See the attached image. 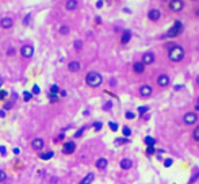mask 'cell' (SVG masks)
I'll use <instances>...</instances> for the list:
<instances>
[{
  "instance_id": "1",
  "label": "cell",
  "mask_w": 199,
  "mask_h": 184,
  "mask_svg": "<svg viewBox=\"0 0 199 184\" xmlns=\"http://www.w3.org/2000/svg\"><path fill=\"white\" fill-rule=\"evenodd\" d=\"M184 56H186V51H184L183 46H180V45H172L168 49V58L172 62H180V61H183Z\"/></svg>"
},
{
  "instance_id": "2",
  "label": "cell",
  "mask_w": 199,
  "mask_h": 184,
  "mask_svg": "<svg viewBox=\"0 0 199 184\" xmlns=\"http://www.w3.org/2000/svg\"><path fill=\"white\" fill-rule=\"evenodd\" d=\"M85 83H87L90 87H92V88H96V87H99L103 83V77H102L100 73L92 70V72L87 73V76H85Z\"/></svg>"
},
{
  "instance_id": "3",
  "label": "cell",
  "mask_w": 199,
  "mask_h": 184,
  "mask_svg": "<svg viewBox=\"0 0 199 184\" xmlns=\"http://www.w3.org/2000/svg\"><path fill=\"white\" fill-rule=\"evenodd\" d=\"M182 31H183V23L179 22V20H176V22L174 23V26L168 30L167 37H169V38H175V37L180 35V33H182Z\"/></svg>"
},
{
  "instance_id": "4",
  "label": "cell",
  "mask_w": 199,
  "mask_h": 184,
  "mask_svg": "<svg viewBox=\"0 0 199 184\" xmlns=\"http://www.w3.org/2000/svg\"><path fill=\"white\" fill-rule=\"evenodd\" d=\"M168 7L172 12H180L184 8V1L183 0H171L168 3Z\"/></svg>"
},
{
  "instance_id": "5",
  "label": "cell",
  "mask_w": 199,
  "mask_h": 184,
  "mask_svg": "<svg viewBox=\"0 0 199 184\" xmlns=\"http://www.w3.org/2000/svg\"><path fill=\"white\" fill-rule=\"evenodd\" d=\"M183 122L186 125H188V126H191V125H195L196 122H198V114L196 112H192V111H190V112H186L183 117Z\"/></svg>"
},
{
  "instance_id": "6",
  "label": "cell",
  "mask_w": 199,
  "mask_h": 184,
  "mask_svg": "<svg viewBox=\"0 0 199 184\" xmlns=\"http://www.w3.org/2000/svg\"><path fill=\"white\" fill-rule=\"evenodd\" d=\"M20 54H22V57H25V58L33 57L34 48H33L31 45H25V46H22V49H20Z\"/></svg>"
},
{
  "instance_id": "7",
  "label": "cell",
  "mask_w": 199,
  "mask_h": 184,
  "mask_svg": "<svg viewBox=\"0 0 199 184\" xmlns=\"http://www.w3.org/2000/svg\"><path fill=\"white\" fill-rule=\"evenodd\" d=\"M169 83H171V79H169V76L168 75H158V77H157V84L160 87H163V88H165V87H168L169 85Z\"/></svg>"
},
{
  "instance_id": "8",
  "label": "cell",
  "mask_w": 199,
  "mask_h": 184,
  "mask_svg": "<svg viewBox=\"0 0 199 184\" xmlns=\"http://www.w3.org/2000/svg\"><path fill=\"white\" fill-rule=\"evenodd\" d=\"M148 18H149V20H152V22H157V20L161 18L160 10H157V8H152V10H149Z\"/></svg>"
},
{
  "instance_id": "9",
  "label": "cell",
  "mask_w": 199,
  "mask_h": 184,
  "mask_svg": "<svg viewBox=\"0 0 199 184\" xmlns=\"http://www.w3.org/2000/svg\"><path fill=\"white\" fill-rule=\"evenodd\" d=\"M154 60H156L154 54L152 53V51H148V53H144L141 62L144 64V65H151V64H153V62H154Z\"/></svg>"
},
{
  "instance_id": "10",
  "label": "cell",
  "mask_w": 199,
  "mask_h": 184,
  "mask_svg": "<svg viewBox=\"0 0 199 184\" xmlns=\"http://www.w3.org/2000/svg\"><path fill=\"white\" fill-rule=\"evenodd\" d=\"M75 149H76V145H75V142H72V141H68V142L64 143L62 152H64L65 154H72V153L75 152Z\"/></svg>"
},
{
  "instance_id": "11",
  "label": "cell",
  "mask_w": 199,
  "mask_h": 184,
  "mask_svg": "<svg viewBox=\"0 0 199 184\" xmlns=\"http://www.w3.org/2000/svg\"><path fill=\"white\" fill-rule=\"evenodd\" d=\"M152 92H153V88H152L151 85H148V84H145V85H142L141 88H140V95H141L142 98H148V96H151Z\"/></svg>"
},
{
  "instance_id": "12",
  "label": "cell",
  "mask_w": 199,
  "mask_h": 184,
  "mask_svg": "<svg viewBox=\"0 0 199 184\" xmlns=\"http://www.w3.org/2000/svg\"><path fill=\"white\" fill-rule=\"evenodd\" d=\"M43 145H45V142H43L42 138H34L31 142V146L34 150H41L42 148H43Z\"/></svg>"
},
{
  "instance_id": "13",
  "label": "cell",
  "mask_w": 199,
  "mask_h": 184,
  "mask_svg": "<svg viewBox=\"0 0 199 184\" xmlns=\"http://www.w3.org/2000/svg\"><path fill=\"white\" fill-rule=\"evenodd\" d=\"M12 25H14V20L11 19V18H3V19L0 20V26H1L3 29H6V30L11 29Z\"/></svg>"
},
{
  "instance_id": "14",
  "label": "cell",
  "mask_w": 199,
  "mask_h": 184,
  "mask_svg": "<svg viewBox=\"0 0 199 184\" xmlns=\"http://www.w3.org/2000/svg\"><path fill=\"white\" fill-rule=\"evenodd\" d=\"M119 165H121V168H122V169L127 171V169H130L133 167V161L130 159H122V160H121V162H119Z\"/></svg>"
},
{
  "instance_id": "15",
  "label": "cell",
  "mask_w": 199,
  "mask_h": 184,
  "mask_svg": "<svg viewBox=\"0 0 199 184\" xmlns=\"http://www.w3.org/2000/svg\"><path fill=\"white\" fill-rule=\"evenodd\" d=\"M68 69H69V72H79L80 70V62L79 61H71L68 64Z\"/></svg>"
},
{
  "instance_id": "16",
  "label": "cell",
  "mask_w": 199,
  "mask_h": 184,
  "mask_svg": "<svg viewBox=\"0 0 199 184\" xmlns=\"http://www.w3.org/2000/svg\"><path fill=\"white\" fill-rule=\"evenodd\" d=\"M133 70H134L135 73H138V75H141V73L145 72V65L142 62H135L134 65H133Z\"/></svg>"
},
{
  "instance_id": "17",
  "label": "cell",
  "mask_w": 199,
  "mask_h": 184,
  "mask_svg": "<svg viewBox=\"0 0 199 184\" xmlns=\"http://www.w3.org/2000/svg\"><path fill=\"white\" fill-rule=\"evenodd\" d=\"M65 8L68 11H73L77 8V0H68L67 3H65Z\"/></svg>"
},
{
  "instance_id": "18",
  "label": "cell",
  "mask_w": 199,
  "mask_h": 184,
  "mask_svg": "<svg viewBox=\"0 0 199 184\" xmlns=\"http://www.w3.org/2000/svg\"><path fill=\"white\" fill-rule=\"evenodd\" d=\"M107 164H109V161H107L106 159H99V160H96V162H95V165H96V168L98 169H104L107 167Z\"/></svg>"
},
{
  "instance_id": "19",
  "label": "cell",
  "mask_w": 199,
  "mask_h": 184,
  "mask_svg": "<svg viewBox=\"0 0 199 184\" xmlns=\"http://www.w3.org/2000/svg\"><path fill=\"white\" fill-rule=\"evenodd\" d=\"M93 179H95V175H93V173H88L87 176H84L83 180H81L79 184H91L93 181Z\"/></svg>"
},
{
  "instance_id": "20",
  "label": "cell",
  "mask_w": 199,
  "mask_h": 184,
  "mask_svg": "<svg viewBox=\"0 0 199 184\" xmlns=\"http://www.w3.org/2000/svg\"><path fill=\"white\" fill-rule=\"evenodd\" d=\"M130 38H132V33L129 31V30H126V31H123V35H122V39H121V42H122L123 45H126L129 41H130Z\"/></svg>"
},
{
  "instance_id": "21",
  "label": "cell",
  "mask_w": 199,
  "mask_h": 184,
  "mask_svg": "<svg viewBox=\"0 0 199 184\" xmlns=\"http://www.w3.org/2000/svg\"><path fill=\"white\" fill-rule=\"evenodd\" d=\"M54 156V152H48V153H41L39 154V159L41 160H50L51 157Z\"/></svg>"
},
{
  "instance_id": "22",
  "label": "cell",
  "mask_w": 199,
  "mask_h": 184,
  "mask_svg": "<svg viewBox=\"0 0 199 184\" xmlns=\"http://www.w3.org/2000/svg\"><path fill=\"white\" fill-rule=\"evenodd\" d=\"M145 143H146V146H154L156 140L152 138V137H145Z\"/></svg>"
},
{
  "instance_id": "23",
  "label": "cell",
  "mask_w": 199,
  "mask_h": 184,
  "mask_svg": "<svg viewBox=\"0 0 199 184\" xmlns=\"http://www.w3.org/2000/svg\"><path fill=\"white\" fill-rule=\"evenodd\" d=\"M58 92H60V88H58V85L53 84V85L50 87V92H49V93H51V95H57Z\"/></svg>"
},
{
  "instance_id": "24",
  "label": "cell",
  "mask_w": 199,
  "mask_h": 184,
  "mask_svg": "<svg viewBox=\"0 0 199 184\" xmlns=\"http://www.w3.org/2000/svg\"><path fill=\"white\" fill-rule=\"evenodd\" d=\"M130 141L127 140V138H117L115 140V143L117 145H125V143H129Z\"/></svg>"
},
{
  "instance_id": "25",
  "label": "cell",
  "mask_w": 199,
  "mask_h": 184,
  "mask_svg": "<svg viewBox=\"0 0 199 184\" xmlns=\"http://www.w3.org/2000/svg\"><path fill=\"white\" fill-rule=\"evenodd\" d=\"M192 138L199 142V126H196L195 129H194V131H192Z\"/></svg>"
},
{
  "instance_id": "26",
  "label": "cell",
  "mask_w": 199,
  "mask_h": 184,
  "mask_svg": "<svg viewBox=\"0 0 199 184\" xmlns=\"http://www.w3.org/2000/svg\"><path fill=\"white\" fill-rule=\"evenodd\" d=\"M60 34L61 35L69 34V27H68V26H61V27H60Z\"/></svg>"
},
{
  "instance_id": "27",
  "label": "cell",
  "mask_w": 199,
  "mask_h": 184,
  "mask_svg": "<svg viewBox=\"0 0 199 184\" xmlns=\"http://www.w3.org/2000/svg\"><path fill=\"white\" fill-rule=\"evenodd\" d=\"M122 131H123V135H125V137H130V135H132V130H130V127H127V126L123 127Z\"/></svg>"
},
{
  "instance_id": "28",
  "label": "cell",
  "mask_w": 199,
  "mask_h": 184,
  "mask_svg": "<svg viewBox=\"0 0 199 184\" xmlns=\"http://www.w3.org/2000/svg\"><path fill=\"white\" fill-rule=\"evenodd\" d=\"M73 46H75V49H76V50H80V49L83 48V42H81L80 39H77V41H75Z\"/></svg>"
},
{
  "instance_id": "29",
  "label": "cell",
  "mask_w": 199,
  "mask_h": 184,
  "mask_svg": "<svg viewBox=\"0 0 199 184\" xmlns=\"http://www.w3.org/2000/svg\"><path fill=\"white\" fill-rule=\"evenodd\" d=\"M154 146H146V154L148 156H152V154H154Z\"/></svg>"
},
{
  "instance_id": "30",
  "label": "cell",
  "mask_w": 199,
  "mask_h": 184,
  "mask_svg": "<svg viewBox=\"0 0 199 184\" xmlns=\"http://www.w3.org/2000/svg\"><path fill=\"white\" fill-rule=\"evenodd\" d=\"M172 164H174V160H172V159L164 160V167H165V168H169V167H171Z\"/></svg>"
},
{
  "instance_id": "31",
  "label": "cell",
  "mask_w": 199,
  "mask_h": 184,
  "mask_svg": "<svg viewBox=\"0 0 199 184\" xmlns=\"http://www.w3.org/2000/svg\"><path fill=\"white\" fill-rule=\"evenodd\" d=\"M109 127L111 129L112 131H117V130H118V125H117L115 122H109Z\"/></svg>"
},
{
  "instance_id": "32",
  "label": "cell",
  "mask_w": 199,
  "mask_h": 184,
  "mask_svg": "<svg viewBox=\"0 0 199 184\" xmlns=\"http://www.w3.org/2000/svg\"><path fill=\"white\" fill-rule=\"evenodd\" d=\"M31 93H30V92H27V91H25L23 92V98H25V102H29L30 99H31Z\"/></svg>"
},
{
  "instance_id": "33",
  "label": "cell",
  "mask_w": 199,
  "mask_h": 184,
  "mask_svg": "<svg viewBox=\"0 0 199 184\" xmlns=\"http://www.w3.org/2000/svg\"><path fill=\"white\" fill-rule=\"evenodd\" d=\"M102 126H103L102 122H95V123H93V129H95L96 131H99L100 129H102Z\"/></svg>"
},
{
  "instance_id": "34",
  "label": "cell",
  "mask_w": 199,
  "mask_h": 184,
  "mask_svg": "<svg viewBox=\"0 0 199 184\" xmlns=\"http://www.w3.org/2000/svg\"><path fill=\"white\" fill-rule=\"evenodd\" d=\"M7 95H8V92L1 89V91H0V100H4V99L7 98Z\"/></svg>"
},
{
  "instance_id": "35",
  "label": "cell",
  "mask_w": 199,
  "mask_h": 184,
  "mask_svg": "<svg viewBox=\"0 0 199 184\" xmlns=\"http://www.w3.org/2000/svg\"><path fill=\"white\" fill-rule=\"evenodd\" d=\"M7 179V173L4 171H1V169H0V183H1V181H4Z\"/></svg>"
},
{
  "instance_id": "36",
  "label": "cell",
  "mask_w": 199,
  "mask_h": 184,
  "mask_svg": "<svg viewBox=\"0 0 199 184\" xmlns=\"http://www.w3.org/2000/svg\"><path fill=\"white\" fill-rule=\"evenodd\" d=\"M39 92H41V89H39V87L37 85V84H34V85H33V93H34V95H38Z\"/></svg>"
},
{
  "instance_id": "37",
  "label": "cell",
  "mask_w": 199,
  "mask_h": 184,
  "mask_svg": "<svg viewBox=\"0 0 199 184\" xmlns=\"http://www.w3.org/2000/svg\"><path fill=\"white\" fill-rule=\"evenodd\" d=\"M148 110H149V108L146 107V106H144V107H140V108H138V112H140V115H144L145 112L148 111Z\"/></svg>"
},
{
  "instance_id": "38",
  "label": "cell",
  "mask_w": 199,
  "mask_h": 184,
  "mask_svg": "<svg viewBox=\"0 0 199 184\" xmlns=\"http://www.w3.org/2000/svg\"><path fill=\"white\" fill-rule=\"evenodd\" d=\"M125 117L127 118V119H134V112H132V111H126V114H125Z\"/></svg>"
},
{
  "instance_id": "39",
  "label": "cell",
  "mask_w": 199,
  "mask_h": 184,
  "mask_svg": "<svg viewBox=\"0 0 199 184\" xmlns=\"http://www.w3.org/2000/svg\"><path fill=\"white\" fill-rule=\"evenodd\" d=\"M84 130H85V127H81L80 130L77 131V133H76V134H75V138H79V137H81V134H83V133H84Z\"/></svg>"
},
{
  "instance_id": "40",
  "label": "cell",
  "mask_w": 199,
  "mask_h": 184,
  "mask_svg": "<svg viewBox=\"0 0 199 184\" xmlns=\"http://www.w3.org/2000/svg\"><path fill=\"white\" fill-rule=\"evenodd\" d=\"M30 18H31V15H30V14H27V15L25 16V19H23V25H29Z\"/></svg>"
},
{
  "instance_id": "41",
  "label": "cell",
  "mask_w": 199,
  "mask_h": 184,
  "mask_svg": "<svg viewBox=\"0 0 199 184\" xmlns=\"http://www.w3.org/2000/svg\"><path fill=\"white\" fill-rule=\"evenodd\" d=\"M14 103L12 102H7L6 104H4V110H10V108H12Z\"/></svg>"
},
{
  "instance_id": "42",
  "label": "cell",
  "mask_w": 199,
  "mask_h": 184,
  "mask_svg": "<svg viewBox=\"0 0 199 184\" xmlns=\"http://www.w3.org/2000/svg\"><path fill=\"white\" fill-rule=\"evenodd\" d=\"M111 107H112V103H111V102H107L106 104L103 106V110H110Z\"/></svg>"
},
{
  "instance_id": "43",
  "label": "cell",
  "mask_w": 199,
  "mask_h": 184,
  "mask_svg": "<svg viewBox=\"0 0 199 184\" xmlns=\"http://www.w3.org/2000/svg\"><path fill=\"white\" fill-rule=\"evenodd\" d=\"M198 179H199V172H198L196 175H194V177L191 179V180H190V183H195V181L198 180Z\"/></svg>"
},
{
  "instance_id": "44",
  "label": "cell",
  "mask_w": 199,
  "mask_h": 184,
  "mask_svg": "<svg viewBox=\"0 0 199 184\" xmlns=\"http://www.w3.org/2000/svg\"><path fill=\"white\" fill-rule=\"evenodd\" d=\"M7 54H8V56H11V54H12V56H14V54H15V49L10 48V49H8V51H7Z\"/></svg>"
},
{
  "instance_id": "45",
  "label": "cell",
  "mask_w": 199,
  "mask_h": 184,
  "mask_svg": "<svg viewBox=\"0 0 199 184\" xmlns=\"http://www.w3.org/2000/svg\"><path fill=\"white\" fill-rule=\"evenodd\" d=\"M0 153H1V156H6L7 150H6V148H4V146H0Z\"/></svg>"
},
{
  "instance_id": "46",
  "label": "cell",
  "mask_w": 199,
  "mask_h": 184,
  "mask_svg": "<svg viewBox=\"0 0 199 184\" xmlns=\"http://www.w3.org/2000/svg\"><path fill=\"white\" fill-rule=\"evenodd\" d=\"M96 7H98V8H102V7H103V0H98V1H96Z\"/></svg>"
},
{
  "instance_id": "47",
  "label": "cell",
  "mask_w": 199,
  "mask_h": 184,
  "mask_svg": "<svg viewBox=\"0 0 199 184\" xmlns=\"http://www.w3.org/2000/svg\"><path fill=\"white\" fill-rule=\"evenodd\" d=\"M6 117V112H4V110H0V118H4Z\"/></svg>"
},
{
  "instance_id": "48",
  "label": "cell",
  "mask_w": 199,
  "mask_h": 184,
  "mask_svg": "<svg viewBox=\"0 0 199 184\" xmlns=\"http://www.w3.org/2000/svg\"><path fill=\"white\" fill-rule=\"evenodd\" d=\"M60 93H61V96H67V91H60Z\"/></svg>"
},
{
  "instance_id": "49",
  "label": "cell",
  "mask_w": 199,
  "mask_h": 184,
  "mask_svg": "<svg viewBox=\"0 0 199 184\" xmlns=\"http://www.w3.org/2000/svg\"><path fill=\"white\" fill-rule=\"evenodd\" d=\"M14 153H15V154H19V149H18V148H15V149H14Z\"/></svg>"
},
{
  "instance_id": "50",
  "label": "cell",
  "mask_w": 199,
  "mask_h": 184,
  "mask_svg": "<svg viewBox=\"0 0 199 184\" xmlns=\"http://www.w3.org/2000/svg\"><path fill=\"white\" fill-rule=\"evenodd\" d=\"M1 84H3V77L0 76V87H1Z\"/></svg>"
},
{
  "instance_id": "51",
  "label": "cell",
  "mask_w": 199,
  "mask_h": 184,
  "mask_svg": "<svg viewBox=\"0 0 199 184\" xmlns=\"http://www.w3.org/2000/svg\"><path fill=\"white\" fill-rule=\"evenodd\" d=\"M195 108H196V110H199V98H198V103H196V107Z\"/></svg>"
},
{
  "instance_id": "52",
  "label": "cell",
  "mask_w": 199,
  "mask_h": 184,
  "mask_svg": "<svg viewBox=\"0 0 199 184\" xmlns=\"http://www.w3.org/2000/svg\"><path fill=\"white\" fill-rule=\"evenodd\" d=\"M196 84L199 85V75H198V77H196Z\"/></svg>"
},
{
  "instance_id": "53",
  "label": "cell",
  "mask_w": 199,
  "mask_h": 184,
  "mask_svg": "<svg viewBox=\"0 0 199 184\" xmlns=\"http://www.w3.org/2000/svg\"><path fill=\"white\" fill-rule=\"evenodd\" d=\"M196 15L199 16V8H198V10H196Z\"/></svg>"
}]
</instances>
